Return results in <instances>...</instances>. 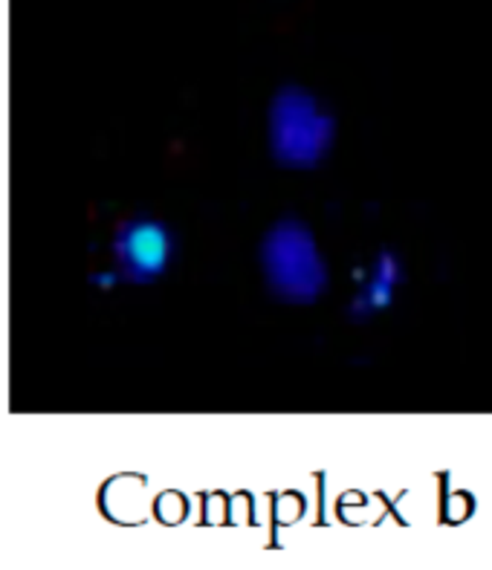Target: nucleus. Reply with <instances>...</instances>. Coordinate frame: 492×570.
<instances>
[{
    "mask_svg": "<svg viewBox=\"0 0 492 570\" xmlns=\"http://www.w3.org/2000/svg\"><path fill=\"white\" fill-rule=\"evenodd\" d=\"M114 255L130 282H151L166 273L171 238L157 220H130L116 232Z\"/></svg>",
    "mask_w": 492,
    "mask_h": 570,
    "instance_id": "nucleus-3",
    "label": "nucleus"
},
{
    "mask_svg": "<svg viewBox=\"0 0 492 570\" xmlns=\"http://www.w3.org/2000/svg\"><path fill=\"white\" fill-rule=\"evenodd\" d=\"M260 264L273 293L287 302L307 304L325 289L327 273L307 226L284 220L260 244Z\"/></svg>",
    "mask_w": 492,
    "mask_h": 570,
    "instance_id": "nucleus-1",
    "label": "nucleus"
},
{
    "mask_svg": "<svg viewBox=\"0 0 492 570\" xmlns=\"http://www.w3.org/2000/svg\"><path fill=\"white\" fill-rule=\"evenodd\" d=\"M333 139V119L318 114L316 101L302 87H284L269 108V145L284 166L311 168L325 157Z\"/></svg>",
    "mask_w": 492,
    "mask_h": 570,
    "instance_id": "nucleus-2",
    "label": "nucleus"
}]
</instances>
